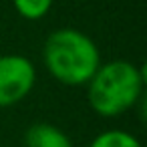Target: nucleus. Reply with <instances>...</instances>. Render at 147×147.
<instances>
[{"label":"nucleus","instance_id":"f257e3e1","mask_svg":"<svg viewBox=\"0 0 147 147\" xmlns=\"http://www.w3.org/2000/svg\"><path fill=\"white\" fill-rule=\"evenodd\" d=\"M145 73L131 61L101 63L87 83V99L91 109L107 119L131 111L143 97Z\"/></svg>","mask_w":147,"mask_h":147},{"label":"nucleus","instance_id":"7ed1b4c3","mask_svg":"<svg viewBox=\"0 0 147 147\" xmlns=\"http://www.w3.org/2000/svg\"><path fill=\"white\" fill-rule=\"evenodd\" d=\"M36 85V69L24 55L0 57V107H12L26 99Z\"/></svg>","mask_w":147,"mask_h":147},{"label":"nucleus","instance_id":"423d86ee","mask_svg":"<svg viewBox=\"0 0 147 147\" xmlns=\"http://www.w3.org/2000/svg\"><path fill=\"white\" fill-rule=\"evenodd\" d=\"M14 10L26 18V20H40L45 18L51 8H53V0H12Z\"/></svg>","mask_w":147,"mask_h":147},{"label":"nucleus","instance_id":"20e7f679","mask_svg":"<svg viewBox=\"0 0 147 147\" xmlns=\"http://www.w3.org/2000/svg\"><path fill=\"white\" fill-rule=\"evenodd\" d=\"M24 143L26 147H73L71 137L61 127L51 123H36L28 127Z\"/></svg>","mask_w":147,"mask_h":147},{"label":"nucleus","instance_id":"f03ea898","mask_svg":"<svg viewBox=\"0 0 147 147\" xmlns=\"http://www.w3.org/2000/svg\"><path fill=\"white\" fill-rule=\"evenodd\" d=\"M47 71L67 87H83L101 65L99 47L91 36L77 28H59L51 32L42 47Z\"/></svg>","mask_w":147,"mask_h":147},{"label":"nucleus","instance_id":"39448f33","mask_svg":"<svg viewBox=\"0 0 147 147\" xmlns=\"http://www.w3.org/2000/svg\"><path fill=\"white\" fill-rule=\"evenodd\" d=\"M89 147H141V141L123 129H107L99 133Z\"/></svg>","mask_w":147,"mask_h":147}]
</instances>
